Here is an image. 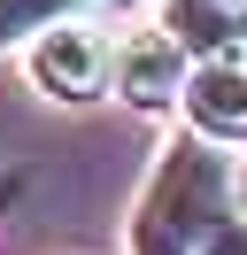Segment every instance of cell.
<instances>
[{
  "instance_id": "cell-9",
  "label": "cell",
  "mask_w": 247,
  "mask_h": 255,
  "mask_svg": "<svg viewBox=\"0 0 247 255\" xmlns=\"http://www.w3.org/2000/svg\"><path fill=\"white\" fill-rule=\"evenodd\" d=\"M240 193H247V178H240Z\"/></svg>"
},
{
  "instance_id": "cell-7",
  "label": "cell",
  "mask_w": 247,
  "mask_h": 255,
  "mask_svg": "<svg viewBox=\"0 0 247 255\" xmlns=\"http://www.w3.org/2000/svg\"><path fill=\"white\" fill-rule=\"evenodd\" d=\"M201 255H247V217L216 224V232H209V248H201Z\"/></svg>"
},
{
  "instance_id": "cell-6",
  "label": "cell",
  "mask_w": 247,
  "mask_h": 255,
  "mask_svg": "<svg viewBox=\"0 0 247 255\" xmlns=\"http://www.w3.org/2000/svg\"><path fill=\"white\" fill-rule=\"evenodd\" d=\"M93 0H0V47H15V39H39L54 31V23H77Z\"/></svg>"
},
{
  "instance_id": "cell-4",
  "label": "cell",
  "mask_w": 247,
  "mask_h": 255,
  "mask_svg": "<svg viewBox=\"0 0 247 255\" xmlns=\"http://www.w3.org/2000/svg\"><path fill=\"white\" fill-rule=\"evenodd\" d=\"M185 116H193L201 139H247V54L193 62V78H185Z\"/></svg>"
},
{
  "instance_id": "cell-2",
  "label": "cell",
  "mask_w": 247,
  "mask_h": 255,
  "mask_svg": "<svg viewBox=\"0 0 247 255\" xmlns=\"http://www.w3.org/2000/svg\"><path fill=\"white\" fill-rule=\"evenodd\" d=\"M116 78V39L101 23H54L31 39V85L54 101H93Z\"/></svg>"
},
{
  "instance_id": "cell-3",
  "label": "cell",
  "mask_w": 247,
  "mask_h": 255,
  "mask_svg": "<svg viewBox=\"0 0 247 255\" xmlns=\"http://www.w3.org/2000/svg\"><path fill=\"white\" fill-rule=\"evenodd\" d=\"M185 47L154 23V31H131L116 39V93L131 101V109H170V101H185Z\"/></svg>"
},
{
  "instance_id": "cell-5",
  "label": "cell",
  "mask_w": 247,
  "mask_h": 255,
  "mask_svg": "<svg viewBox=\"0 0 247 255\" xmlns=\"http://www.w3.org/2000/svg\"><path fill=\"white\" fill-rule=\"evenodd\" d=\"M162 31L178 39L185 54H201V62L247 54V16L224 8V0H170V8H162Z\"/></svg>"
},
{
  "instance_id": "cell-1",
  "label": "cell",
  "mask_w": 247,
  "mask_h": 255,
  "mask_svg": "<svg viewBox=\"0 0 247 255\" xmlns=\"http://www.w3.org/2000/svg\"><path fill=\"white\" fill-rule=\"evenodd\" d=\"M216 224H232V170L209 139L162 147L147 193L131 209V255H201Z\"/></svg>"
},
{
  "instance_id": "cell-8",
  "label": "cell",
  "mask_w": 247,
  "mask_h": 255,
  "mask_svg": "<svg viewBox=\"0 0 247 255\" xmlns=\"http://www.w3.org/2000/svg\"><path fill=\"white\" fill-rule=\"evenodd\" d=\"M224 8H240V0H224Z\"/></svg>"
}]
</instances>
